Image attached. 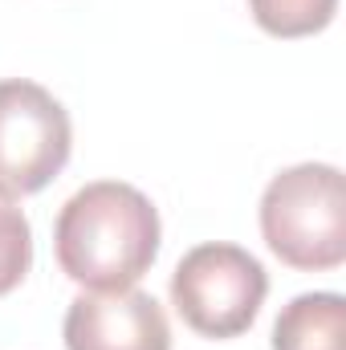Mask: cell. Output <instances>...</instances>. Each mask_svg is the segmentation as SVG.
Returning <instances> with one entry per match:
<instances>
[{"mask_svg":"<svg viewBox=\"0 0 346 350\" xmlns=\"http://www.w3.org/2000/svg\"><path fill=\"white\" fill-rule=\"evenodd\" d=\"M249 8H253V21L269 37L297 41V37L322 33L334 21L338 0H249Z\"/></svg>","mask_w":346,"mask_h":350,"instance_id":"obj_7","label":"cell"},{"mask_svg":"<svg viewBox=\"0 0 346 350\" xmlns=\"http://www.w3.org/2000/svg\"><path fill=\"white\" fill-rule=\"evenodd\" d=\"M53 253L62 273L86 289H127L159 257V212L131 183H86L57 212Z\"/></svg>","mask_w":346,"mask_h":350,"instance_id":"obj_1","label":"cell"},{"mask_svg":"<svg viewBox=\"0 0 346 350\" xmlns=\"http://www.w3.org/2000/svg\"><path fill=\"white\" fill-rule=\"evenodd\" d=\"M74 126L66 106L37 82H0V191L33 196L70 163Z\"/></svg>","mask_w":346,"mask_h":350,"instance_id":"obj_4","label":"cell"},{"mask_svg":"<svg viewBox=\"0 0 346 350\" xmlns=\"http://www.w3.org/2000/svg\"><path fill=\"white\" fill-rule=\"evenodd\" d=\"M273 350H346V301L338 293L293 297L277 314Z\"/></svg>","mask_w":346,"mask_h":350,"instance_id":"obj_6","label":"cell"},{"mask_svg":"<svg viewBox=\"0 0 346 350\" xmlns=\"http://www.w3.org/2000/svg\"><path fill=\"white\" fill-rule=\"evenodd\" d=\"M269 293L265 265L241 245H196L172 273L175 314L204 338H237L257 322Z\"/></svg>","mask_w":346,"mask_h":350,"instance_id":"obj_3","label":"cell"},{"mask_svg":"<svg viewBox=\"0 0 346 350\" xmlns=\"http://www.w3.org/2000/svg\"><path fill=\"white\" fill-rule=\"evenodd\" d=\"M66 350H172V326L163 306L127 289H90L66 310Z\"/></svg>","mask_w":346,"mask_h":350,"instance_id":"obj_5","label":"cell"},{"mask_svg":"<svg viewBox=\"0 0 346 350\" xmlns=\"http://www.w3.org/2000/svg\"><path fill=\"white\" fill-rule=\"evenodd\" d=\"M33 265V228L29 216L0 191V297L12 293Z\"/></svg>","mask_w":346,"mask_h":350,"instance_id":"obj_8","label":"cell"},{"mask_svg":"<svg viewBox=\"0 0 346 350\" xmlns=\"http://www.w3.org/2000/svg\"><path fill=\"white\" fill-rule=\"evenodd\" d=\"M261 237L293 269H338L346 261V183L334 163H297L269 179Z\"/></svg>","mask_w":346,"mask_h":350,"instance_id":"obj_2","label":"cell"}]
</instances>
